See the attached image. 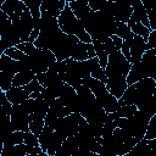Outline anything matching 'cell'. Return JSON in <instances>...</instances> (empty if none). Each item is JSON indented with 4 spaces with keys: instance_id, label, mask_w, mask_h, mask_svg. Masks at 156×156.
<instances>
[{
    "instance_id": "1",
    "label": "cell",
    "mask_w": 156,
    "mask_h": 156,
    "mask_svg": "<svg viewBox=\"0 0 156 156\" xmlns=\"http://www.w3.org/2000/svg\"><path fill=\"white\" fill-rule=\"evenodd\" d=\"M84 30L89 34L91 41L104 43L115 34L117 22L113 17L102 11H90L79 20Z\"/></svg>"
},
{
    "instance_id": "2",
    "label": "cell",
    "mask_w": 156,
    "mask_h": 156,
    "mask_svg": "<svg viewBox=\"0 0 156 156\" xmlns=\"http://www.w3.org/2000/svg\"><path fill=\"white\" fill-rule=\"evenodd\" d=\"M76 91L78 96V113L88 123L104 124L107 121V113L99 105L93 93L84 85H79Z\"/></svg>"
},
{
    "instance_id": "3",
    "label": "cell",
    "mask_w": 156,
    "mask_h": 156,
    "mask_svg": "<svg viewBox=\"0 0 156 156\" xmlns=\"http://www.w3.org/2000/svg\"><path fill=\"white\" fill-rule=\"evenodd\" d=\"M155 94L156 80L152 78H145L132 85H128L121 99H118V105H134L139 110Z\"/></svg>"
},
{
    "instance_id": "4",
    "label": "cell",
    "mask_w": 156,
    "mask_h": 156,
    "mask_svg": "<svg viewBox=\"0 0 156 156\" xmlns=\"http://www.w3.org/2000/svg\"><path fill=\"white\" fill-rule=\"evenodd\" d=\"M15 48L29 57L30 69L35 74L46 72L49 69V67L54 62H56V57L50 50L38 49L34 46L33 43H28V41L27 43H20Z\"/></svg>"
},
{
    "instance_id": "5",
    "label": "cell",
    "mask_w": 156,
    "mask_h": 156,
    "mask_svg": "<svg viewBox=\"0 0 156 156\" xmlns=\"http://www.w3.org/2000/svg\"><path fill=\"white\" fill-rule=\"evenodd\" d=\"M145 78H152L156 80V49L146 50L140 61L130 66L126 82L127 85H132Z\"/></svg>"
},
{
    "instance_id": "6",
    "label": "cell",
    "mask_w": 156,
    "mask_h": 156,
    "mask_svg": "<svg viewBox=\"0 0 156 156\" xmlns=\"http://www.w3.org/2000/svg\"><path fill=\"white\" fill-rule=\"evenodd\" d=\"M152 116L154 115L149 112L138 110L132 117L113 119V124L116 128H121L129 138H135L139 141L144 139L149 121Z\"/></svg>"
},
{
    "instance_id": "7",
    "label": "cell",
    "mask_w": 156,
    "mask_h": 156,
    "mask_svg": "<svg viewBox=\"0 0 156 156\" xmlns=\"http://www.w3.org/2000/svg\"><path fill=\"white\" fill-rule=\"evenodd\" d=\"M57 24L60 27V29L68 35H74L77 37L82 43H91V39L89 37V34L84 30L80 21L73 15L72 10L69 9L67 1H66V6L63 7V10L61 11L60 16L57 17Z\"/></svg>"
},
{
    "instance_id": "8",
    "label": "cell",
    "mask_w": 156,
    "mask_h": 156,
    "mask_svg": "<svg viewBox=\"0 0 156 156\" xmlns=\"http://www.w3.org/2000/svg\"><path fill=\"white\" fill-rule=\"evenodd\" d=\"M82 85L87 87L93 93V95L98 100L99 105L104 108V111L106 113H112L119 107L118 100L108 93V90L106 89V87L102 82L94 79L91 77H88V78L82 80Z\"/></svg>"
},
{
    "instance_id": "9",
    "label": "cell",
    "mask_w": 156,
    "mask_h": 156,
    "mask_svg": "<svg viewBox=\"0 0 156 156\" xmlns=\"http://www.w3.org/2000/svg\"><path fill=\"white\" fill-rule=\"evenodd\" d=\"M65 76L63 82L72 88L77 89L82 85V80L90 77V67L89 61H74L72 58L65 60Z\"/></svg>"
},
{
    "instance_id": "10",
    "label": "cell",
    "mask_w": 156,
    "mask_h": 156,
    "mask_svg": "<svg viewBox=\"0 0 156 156\" xmlns=\"http://www.w3.org/2000/svg\"><path fill=\"white\" fill-rule=\"evenodd\" d=\"M130 63L124 58V56L121 54L119 50H113L108 54L107 57V65L105 67V76L106 78L113 77V76H122L127 77L129 69H130Z\"/></svg>"
},
{
    "instance_id": "11",
    "label": "cell",
    "mask_w": 156,
    "mask_h": 156,
    "mask_svg": "<svg viewBox=\"0 0 156 156\" xmlns=\"http://www.w3.org/2000/svg\"><path fill=\"white\" fill-rule=\"evenodd\" d=\"M85 122L87 121L78 112L69 113L68 116H66L58 121V123L55 126L54 130L58 132L61 135H63L67 139L72 135H76L80 130V128L83 127V124Z\"/></svg>"
},
{
    "instance_id": "12",
    "label": "cell",
    "mask_w": 156,
    "mask_h": 156,
    "mask_svg": "<svg viewBox=\"0 0 156 156\" xmlns=\"http://www.w3.org/2000/svg\"><path fill=\"white\" fill-rule=\"evenodd\" d=\"M0 89L2 91H6L12 87V79L18 72V63L17 61L2 54L0 57Z\"/></svg>"
},
{
    "instance_id": "13",
    "label": "cell",
    "mask_w": 156,
    "mask_h": 156,
    "mask_svg": "<svg viewBox=\"0 0 156 156\" xmlns=\"http://www.w3.org/2000/svg\"><path fill=\"white\" fill-rule=\"evenodd\" d=\"M11 24L16 28V30L21 38V43H27L29 39V35L34 28V22H33L29 10L26 7V10L22 12L21 17L18 20L11 22Z\"/></svg>"
},
{
    "instance_id": "14",
    "label": "cell",
    "mask_w": 156,
    "mask_h": 156,
    "mask_svg": "<svg viewBox=\"0 0 156 156\" xmlns=\"http://www.w3.org/2000/svg\"><path fill=\"white\" fill-rule=\"evenodd\" d=\"M69 113H71V111H69L68 108H66V107L56 99V100L50 105L49 111H48V113H46V116H45V118H44V123H45V126L51 127V128L54 129L55 126L58 123V121L62 119L63 117L68 116Z\"/></svg>"
},
{
    "instance_id": "15",
    "label": "cell",
    "mask_w": 156,
    "mask_h": 156,
    "mask_svg": "<svg viewBox=\"0 0 156 156\" xmlns=\"http://www.w3.org/2000/svg\"><path fill=\"white\" fill-rule=\"evenodd\" d=\"M57 100L71 111V113L78 112V96H77V91L74 88H72L71 85L66 84L62 88V91L60 94V96L57 98Z\"/></svg>"
},
{
    "instance_id": "16",
    "label": "cell",
    "mask_w": 156,
    "mask_h": 156,
    "mask_svg": "<svg viewBox=\"0 0 156 156\" xmlns=\"http://www.w3.org/2000/svg\"><path fill=\"white\" fill-rule=\"evenodd\" d=\"M0 10L10 18L11 22H13L21 17L22 12L26 10V5L23 0H5L1 4Z\"/></svg>"
},
{
    "instance_id": "17",
    "label": "cell",
    "mask_w": 156,
    "mask_h": 156,
    "mask_svg": "<svg viewBox=\"0 0 156 156\" xmlns=\"http://www.w3.org/2000/svg\"><path fill=\"white\" fill-rule=\"evenodd\" d=\"M132 6L129 1H112L111 16L116 22L127 23L132 15Z\"/></svg>"
},
{
    "instance_id": "18",
    "label": "cell",
    "mask_w": 156,
    "mask_h": 156,
    "mask_svg": "<svg viewBox=\"0 0 156 156\" xmlns=\"http://www.w3.org/2000/svg\"><path fill=\"white\" fill-rule=\"evenodd\" d=\"M106 89L108 90V93L116 98L117 100L121 99V96L123 95V93L127 89V82H126V77L122 76H113V77H108L106 83H105Z\"/></svg>"
},
{
    "instance_id": "19",
    "label": "cell",
    "mask_w": 156,
    "mask_h": 156,
    "mask_svg": "<svg viewBox=\"0 0 156 156\" xmlns=\"http://www.w3.org/2000/svg\"><path fill=\"white\" fill-rule=\"evenodd\" d=\"M95 51H94V48H93V44L89 43H82L80 40L76 44V46L73 48L72 50V54H71V57L72 60L74 61H87L89 58H93L95 57Z\"/></svg>"
},
{
    "instance_id": "20",
    "label": "cell",
    "mask_w": 156,
    "mask_h": 156,
    "mask_svg": "<svg viewBox=\"0 0 156 156\" xmlns=\"http://www.w3.org/2000/svg\"><path fill=\"white\" fill-rule=\"evenodd\" d=\"M41 149L27 146L24 144L12 145V146H4L1 150V156H26L27 154H40Z\"/></svg>"
},
{
    "instance_id": "21",
    "label": "cell",
    "mask_w": 156,
    "mask_h": 156,
    "mask_svg": "<svg viewBox=\"0 0 156 156\" xmlns=\"http://www.w3.org/2000/svg\"><path fill=\"white\" fill-rule=\"evenodd\" d=\"M145 39H143L139 35L133 37L132 41L129 43V54H130V65H134L140 61L143 54L146 51L145 49Z\"/></svg>"
},
{
    "instance_id": "22",
    "label": "cell",
    "mask_w": 156,
    "mask_h": 156,
    "mask_svg": "<svg viewBox=\"0 0 156 156\" xmlns=\"http://www.w3.org/2000/svg\"><path fill=\"white\" fill-rule=\"evenodd\" d=\"M79 146H80V136L79 133H77L76 135L67 138L57 149L54 156H71L74 151L79 149Z\"/></svg>"
},
{
    "instance_id": "23",
    "label": "cell",
    "mask_w": 156,
    "mask_h": 156,
    "mask_svg": "<svg viewBox=\"0 0 156 156\" xmlns=\"http://www.w3.org/2000/svg\"><path fill=\"white\" fill-rule=\"evenodd\" d=\"M132 6V15L129 17V21L132 22H140L143 26H145L146 28L150 29L149 26V20H147V15L145 11V7L143 6V2L140 0H133L129 2ZM151 30V29H150Z\"/></svg>"
},
{
    "instance_id": "24",
    "label": "cell",
    "mask_w": 156,
    "mask_h": 156,
    "mask_svg": "<svg viewBox=\"0 0 156 156\" xmlns=\"http://www.w3.org/2000/svg\"><path fill=\"white\" fill-rule=\"evenodd\" d=\"M65 6H66V0H41L40 12H45L57 20Z\"/></svg>"
},
{
    "instance_id": "25",
    "label": "cell",
    "mask_w": 156,
    "mask_h": 156,
    "mask_svg": "<svg viewBox=\"0 0 156 156\" xmlns=\"http://www.w3.org/2000/svg\"><path fill=\"white\" fill-rule=\"evenodd\" d=\"M5 95L11 105H18L29 99V95L26 93L23 87H11L9 90L5 91Z\"/></svg>"
},
{
    "instance_id": "26",
    "label": "cell",
    "mask_w": 156,
    "mask_h": 156,
    "mask_svg": "<svg viewBox=\"0 0 156 156\" xmlns=\"http://www.w3.org/2000/svg\"><path fill=\"white\" fill-rule=\"evenodd\" d=\"M0 41H2V44L9 49V48H15L16 45H18L21 43V38L16 30V28L11 24L1 35Z\"/></svg>"
},
{
    "instance_id": "27",
    "label": "cell",
    "mask_w": 156,
    "mask_h": 156,
    "mask_svg": "<svg viewBox=\"0 0 156 156\" xmlns=\"http://www.w3.org/2000/svg\"><path fill=\"white\" fill-rule=\"evenodd\" d=\"M67 4L69 6V9L72 10L73 15L78 20L83 18L87 13H89L91 11L90 7L88 6V0H68Z\"/></svg>"
},
{
    "instance_id": "28",
    "label": "cell",
    "mask_w": 156,
    "mask_h": 156,
    "mask_svg": "<svg viewBox=\"0 0 156 156\" xmlns=\"http://www.w3.org/2000/svg\"><path fill=\"white\" fill-rule=\"evenodd\" d=\"M138 108L134 105H122L115 112L107 113V121H113L117 118H128V117H132Z\"/></svg>"
},
{
    "instance_id": "29",
    "label": "cell",
    "mask_w": 156,
    "mask_h": 156,
    "mask_svg": "<svg viewBox=\"0 0 156 156\" xmlns=\"http://www.w3.org/2000/svg\"><path fill=\"white\" fill-rule=\"evenodd\" d=\"M0 140L2 141V145H4V146H12V145L23 144V140H24V132L13 130V132H11V133L2 134V135H0Z\"/></svg>"
},
{
    "instance_id": "30",
    "label": "cell",
    "mask_w": 156,
    "mask_h": 156,
    "mask_svg": "<svg viewBox=\"0 0 156 156\" xmlns=\"http://www.w3.org/2000/svg\"><path fill=\"white\" fill-rule=\"evenodd\" d=\"M88 61H89V67H90V77L94 78V79H98V80H100V82H102L105 84L107 78L105 76V71L99 65L98 57L95 56L93 58H89Z\"/></svg>"
},
{
    "instance_id": "31",
    "label": "cell",
    "mask_w": 156,
    "mask_h": 156,
    "mask_svg": "<svg viewBox=\"0 0 156 156\" xmlns=\"http://www.w3.org/2000/svg\"><path fill=\"white\" fill-rule=\"evenodd\" d=\"M66 140V138L63 135H61L58 132L54 130L51 136H50V140L48 143V147H46V154L49 156H54L55 152L57 151V149L61 146V144Z\"/></svg>"
},
{
    "instance_id": "32",
    "label": "cell",
    "mask_w": 156,
    "mask_h": 156,
    "mask_svg": "<svg viewBox=\"0 0 156 156\" xmlns=\"http://www.w3.org/2000/svg\"><path fill=\"white\" fill-rule=\"evenodd\" d=\"M115 35H117L118 38H121L123 41H126L127 44H129L134 37L133 32L130 30V28L127 26V23H121L117 22V28L115 32Z\"/></svg>"
},
{
    "instance_id": "33",
    "label": "cell",
    "mask_w": 156,
    "mask_h": 156,
    "mask_svg": "<svg viewBox=\"0 0 156 156\" xmlns=\"http://www.w3.org/2000/svg\"><path fill=\"white\" fill-rule=\"evenodd\" d=\"M93 44V48H94V51H95V55L98 57V61H99V65L102 69H105L106 65H107V57H108V54L107 51L105 50L104 45L101 43H98V41H91Z\"/></svg>"
},
{
    "instance_id": "34",
    "label": "cell",
    "mask_w": 156,
    "mask_h": 156,
    "mask_svg": "<svg viewBox=\"0 0 156 156\" xmlns=\"http://www.w3.org/2000/svg\"><path fill=\"white\" fill-rule=\"evenodd\" d=\"M45 123H44V118L39 117V116H35V115H29V132L33 133L37 138L39 136V134L41 133L43 128H44Z\"/></svg>"
},
{
    "instance_id": "35",
    "label": "cell",
    "mask_w": 156,
    "mask_h": 156,
    "mask_svg": "<svg viewBox=\"0 0 156 156\" xmlns=\"http://www.w3.org/2000/svg\"><path fill=\"white\" fill-rule=\"evenodd\" d=\"M26 7L29 10L30 15H32V18H33V22H38L40 20V4H41V0H23Z\"/></svg>"
},
{
    "instance_id": "36",
    "label": "cell",
    "mask_w": 156,
    "mask_h": 156,
    "mask_svg": "<svg viewBox=\"0 0 156 156\" xmlns=\"http://www.w3.org/2000/svg\"><path fill=\"white\" fill-rule=\"evenodd\" d=\"M127 26L130 28V30L133 32V34L141 37L146 41V39H147V37H149V34L151 32L149 28H146L145 26H143L140 22H132V21H128L127 22Z\"/></svg>"
},
{
    "instance_id": "37",
    "label": "cell",
    "mask_w": 156,
    "mask_h": 156,
    "mask_svg": "<svg viewBox=\"0 0 156 156\" xmlns=\"http://www.w3.org/2000/svg\"><path fill=\"white\" fill-rule=\"evenodd\" d=\"M52 132H54V129H52L51 127L44 126V128H43L41 133H40V134H39V136H38L39 146H40V149H41V151H43V152H46L48 143H49V140H50V136H51Z\"/></svg>"
},
{
    "instance_id": "38",
    "label": "cell",
    "mask_w": 156,
    "mask_h": 156,
    "mask_svg": "<svg viewBox=\"0 0 156 156\" xmlns=\"http://www.w3.org/2000/svg\"><path fill=\"white\" fill-rule=\"evenodd\" d=\"M13 132L12 126H11V119L9 115H1L0 113V135L7 134Z\"/></svg>"
},
{
    "instance_id": "39",
    "label": "cell",
    "mask_w": 156,
    "mask_h": 156,
    "mask_svg": "<svg viewBox=\"0 0 156 156\" xmlns=\"http://www.w3.org/2000/svg\"><path fill=\"white\" fill-rule=\"evenodd\" d=\"M145 140H151V139H156V115H154L147 124L145 135H144Z\"/></svg>"
},
{
    "instance_id": "40",
    "label": "cell",
    "mask_w": 156,
    "mask_h": 156,
    "mask_svg": "<svg viewBox=\"0 0 156 156\" xmlns=\"http://www.w3.org/2000/svg\"><path fill=\"white\" fill-rule=\"evenodd\" d=\"M11 108H12V105L7 101L6 99V95H5V91H2L0 89V113L1 115H11Z\"/></svg>"
},
{
    "instance_id": "41",
    "label": "cell",
    "mask_w": 156,
    "mask_h": 156,
    "mask_svg": "<svg viewBox=\"0 0 156 156\" xmlns=\"http://www.w3.org/2000/svg\"><path fill=\"white\" fill-rule=\"evenodd\" d=\"M23 89L26 90V93H27L28 95H30V94H33V93H41V90H43L44 88H43V87L39 84V82L34 78L32 82H29L27 85H24Z\"/></svg>"
},
{
    "instance_id": "42",
    "label": "cell",
    "mask_w": 156,
    "mask_h": 156,
    "mask_svg": "<svg viewBox=\"0 0 156 156\" xmlns=\"http://www.w3.org/2000/svg\"><path fill=\"white\" fill-rule=\"evenodd\" d=\"M23 144L27 145V146H33V147H38L39 146V140L38 138L30 133V132H26L24 133V140H23ZM40 147V146H39Z\"/></svg>"
},
{
    "instance_id": "43",
    "label": "cell",
    "mask_w": 156,
    "mask_h": 156,
    "mask_svg": "<svg viewBox=\"0 0 156 156\" xmlns=\"http://www.w3.org/2000/svg\"><path fill=\"white\" fill-rule=\"evenodd\" d=\"M4 54H5L6 56H9L10 58L15 60V61H20V60L24 56V54H23L22 51H20L18 49H16V48H9V49L5 50Z\"/></svg>"
},
{
    "instance_id": "44",
    "label": "cell",
    "mask_w": 156,
    "mask_h": 156,
    "mask_svg": "<svg viewBox=\"0 0 156 156\" xmlns=\"http://www.w3.org/2000/svg\"><path fill=\"white\" fill-rule=\"evenodd\" d=\"M11 26V21H10V18L0 10V38H1V35H2V33L9 28Z\"/></svg>"
},
{
    "instance_id": "45",
    "label": "cell",
    "mask_w": 156,
    "mask_h": 156,
    "mask_svg": "<svg viewBox=\"0 0 156 156\" xmlns=\"http://www.w3.org/2000/svg\"><path fill=\"white\" fill-rule=\"evenodd\" d=\"M145 49L146 50H151V49H156V30H151L146 43H145Z\"/></svg>"
},
{
    "instance_id": "46",
    "label": "cell",
    "mask_w": 156,
    "mask_h": 156,
    "mask_svg": "<svg viewBox=\"0 0 156 156\" xmlns=\"http://www.w3.org/2000/svg\"><path fill=\"white\" fill-rule=\"evenodd\" d=\"M111 38V40H112V43H113V45H115V48L117 49V50H121V48H122V43H123V40L121 39V38H118L117 35H111L110 37Z\"/></svg>"
},
{
    "instance_id": "47",
    "label": "cell",
    "mask_w": 156,
    "mask_h": 156,
    "mask_svg": "<svg viewBox=\"0 0 156 156\" xmlns=\"http://www.w3.org/2000/svg\"><path fill=\"white\" fill-rule=\"evenodd\" d=\"M91 152L87 151V150H83V149H78L77 151H74L71 156H89Z\"/></svg>"
},
{
    "instance_id": "48",
    "label": "cell",
    "mask_w": 156,
    "mask_h": 156,
    "mask_svg": "<svg viewBox=\"0 0 156 156\" xmlns=\"http://www.w3.org/2000/svg\"><path fill=\"white\" fill-rule=\"evenodd\" d=\"M2 147H4V145H2V141L0 140V152H1V150H2Z\"/></svg>"
},
{
    "instance_id": "49",
    "label": "cell",
    "mask_w": 156,
    "mask_h": 156,
    "mask_svg": "<svg viewBox=\"0 0 156 156\" xmlns=\"http://www.w3.org/2000/svg\"><path fill=\"white\" fill-rule=\"evenodd\" d=\"M91 156H99L98 154H91Z\"/></svg>"
}]
</instances>
